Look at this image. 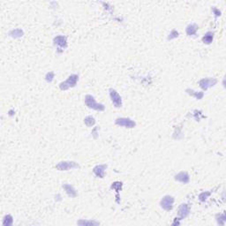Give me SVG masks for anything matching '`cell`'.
<instances>
[{
  "mask_svg": "<svg viewBox=\"0 0 226 226\" xmlns=\"http://www.w3.org/2000/svg\"><path fill=\"white\" fill-rule=\"evenodd\" d=\"M85 103H86L87 106L88 107V108L93 109V110H95L103 111V110H104V109H105L103 104H97V103L95 102L94 98L92 95H90V94L86 95V97H85Z\"/></svg>",
  "mask_w": 226,
  "mask_h": 226,
  "instance_id": "6da1fadb",
  "label": "cell"
},
{
  "mask_svg": "<svg viewBox=\"0 0 226 226\" xmlns=\"http://www.w3.org/2000/svg\"><path fill=\"white\" fill-rule=\"evenodd\" d=\"M78 80H79V76L78 75L72 74L71 76L68 77V79L66 81H64V82H62L60 84V88L62 90H67V89L70 88H73V87H74L76 85Z\"/></svg>",
  "mask_w": 226,
  "mask_h": 226,
  "instance_id": "7a4b0ae2",
  "label": "cell"
},
{
  "mask_svg": "<svg viewBox=\"0 0 226 226\" xmlns=\"http://www.w3.org/2000/svg\"><path fill=\"white\" fill-rule=\"evenodd\" d=\"M79 164L75 162H61L58 164H57L56 168L59 171H68L71 169L79 168Z\"/></svg>",
  "mask_w": 226,
  "mask_h": 226,
  "instance_id": "3957f363",
  "label": "cell"
},
{
  "mask_svg": "<svg viewBox=\"0 0 226 226\" xmlns=\"http://www.w3.org/2000/svg\"><path fill=\"white\" fill-rule=\"evenodd\" d=\"M173 202H174V198L172 196L166 195L161 200V206L163 209L169 211V210H172V209Z\"/></svg>",
  "mask_w": 226,
  "mask_h": 226,
  "instance_id": "277c9868",
  "label": "cell"
},
{
  "mask_svg": "<svg viewBox=\"0 0 226 226\" xmlns=\"http://www.w3.org/2000/svg\"><path fill=\"white\" fill-rule=\"evenodd\" d=\"M217 83V80L214 78H207V79H202L200 80L199 84L200 87L203 89V90H207L208 88H211L213 86H215Z\"/></svg>",
  "mask_w": 226,
  "mask_h": 226,
  "instance_id": "5b68a950",
  "label": "cell"
},
{
  "mask_svg": "<svg viewBox=\"0 0 226 226\" xmlns=\"http://www.w3.org/2000/svg\"><path fill=\"white\" fill-rule=\"evenodd\" d=\"M110 98H111V101L114 104V106L117 107V108H119V107L122 106V99H121V96H120L119 93L114 90V89H110Z\"/></svg>",
  "mask_w": 226,
  "mask_h": 226,
  "instance_id": "8992f818",
  "label": "cell"
},
{
  "mask_svg": "<svg viewBox=\"0 0 226 226\" xmlns=\"http://www.w3.org/2000/svg\"><path fill=\"white\" fill-rule=\"evenodd\" d=\"M118 125L120 126H125L127 128H133L135 126V122H133V120L130 119H126V118H121L118 119L115 122Z\"/></svg>",
  "mask_w": 226,
  "mask_h": 226,
  "instance_id": "52a82bcc",
  "label": "cell"
},
{
  "mask_svg": "<svg viewBox=\"0 0 226 226\" xmlns=\"http://www.w3.org/2000/svg\"><path fill=\"white\" fill-rule=\"evenodd\" d=\"M190 214V208L187 204H182L180 205V207L178 208V215H179V219H183L186 218V216Z\"/></svg>",
  "mask_w": 226,
  "mask_h": 226,
  "instance_id": "ba28073f",
  "label": "cell"
},
{
  "mask_svg": "<svg viewBox=\"0 0 226 226\" xmlns=\"http://www.w3.org/2000/svg\"><path fill=\"white\" fill-rule=\"evenodd\" d=\"M106 164H101V165H96L93 169V172L97 176L98 178H104V172L106 170Z\"/></svg>",
  "mask_w": 226,
  "mask_h": 226,
  "instance_id": "9c48e42d",
  "label": "cell"
},
{
  "mask_svg": "<svg viewBox=\"0 0 226 226\" xmlns=\"http://www.w3.org/2000/svg\"><path fill=\"white\" fill-rule=\"evenodd\" d=\"M175 179L178 180V181H179V182H181V183L186 184V183L189 182L190 178H189L188 173L185 172H179L178 174H177L175 176Z\"/></svg>",
  "mask_w": 226,
  "mask_h": 226,
  "instance_id": "30bf717a",
  "label": "cell"
},
{
  "mask_svg": "<svg viewBox=\"0 0 226 226\" xmlns=\"http://www.w3.org/2000/svg\"><path fill=\"white\" fill-rule=\"evenodd\" d=\"M54 42L57 46H59L61 48H65V47H67V37L63 36H57V37L54 38Z\"/></svg>",
  "mask_w": 226,
  "mask_h": 226,
  "instance_id": "8fae6325",
  "label": "cell"
},
{
  "mask_svg": "<svg viewBox=\"0 0 226 226\" xmlns=\"http://www.w3.org/2000/svg\"><path fill=\"white\" fill-rule=\"evenodd\" d=\"M63 188L65 189V191L67 192V193L70 197H75L77 195V193H76L75 189L71 185L65 184V185H63Z\"/></svg>",
  "mask_w": 226,
  "mask_h": 226,
  "instance_id": "7c38bea8",
  "label": "cell"
},
{
  "mask_svg": "<svg viewBox=\"0 0 226 226\" xmlns=\"http://www.w3.org/2000/svg\"><path fill=\"white\" fill-rule=\"evenodd\" d=\"M198 30V26L196 24H190L186 27V34L188 36H193L195 35Z\"/></svg>",
  "mask_w": 226,
  "mask_h": 226,
  "instance_id": "4fadbf2b",
  "label": "cell"
},
{
  "mask_svg": "<svg viewBox=\"0 0 226 226\" xmlns=\"http://www.w3.org/2000/svg\"><path fill=\"white\" fill-rule=\"evenodd\" d=\"M9 35H10L12 37H14V38H20V37H21V36L24 35V33H23V31H22L21 29L16 28V29L12 30V31L9 33Z\"/></svg>",
  "mask_w": 226,
  "mask_h": 226,
  "instance_id": "5bb4252c",
  "label": "cell"
},
{
  "mask_svg": "<svg viewBox=\"0 0 226 226\" xmlns=\"http://www.w3.org/2000/svg\"><path fill=\"white\" fill-rule=\"evenodd\" d=\"M213 37H214V34H213L212 32H208V33L202 37V42H203L204 43L209 44V43L212 42Z\"/></svg>",
  "mask_w": 226,
  "mask_h": 226,
  "instance_id": "9a60e30c",
  "label": "cell"
},
{
  "mask_svg": "<svg viewBox=\"0 0 226 226\" xmlns=\"http://www.w3.org/2000/svg\"><path fill=\"white\" fill-rule=\"evenodd\" d=\"M186 92L194 96L196 99H202V97L204 96V93L203 92H196V91H193V90H191V89H186Z\"/></svg>",
  "mask_w": 226,
  "mask_h": 226,
  "instance_id": "2e32d148",
  "label": "cell"
},
{
  "mask_svg": "<svg viewBox=\"0 0 226 226\" xmlns=\"http://www.w3.org/2000/svg\"><path fill=\"white\" fill-rule=\"evenodd\" d=\"M13 222H14V219H13V216L10 215H7L5 216L4 218V221H3V225L5 226H9L13 224Z\"/></svg>",
  "mask_w": 226,
  "mask_h": 226,
  "instance_id": "e0dca14e",
  "label": "cell"
},
{
  "mask_svg": "<svg viewBox=\"0 0 226 226\" xmlns=\"http://www.w3.org/2000/svg\"><path fill=\"white\" fill-rule=\"evenodd\" d=\"M80 225H98L99 223L94 221H86V220H80L77 223Z\"/></svg>",
  "mask_w": 226,
  "mask_h": 226,
  "instance_id": "ac0fdd59",
  "label": "cell"
},
{
  "mask_svg": "<svg viewBox=\"0 0 226 226\" xmlns=\"http://www.w3.org/2000/svg\"><path fill=\"white\" fill-rule=\"evenodd\" d=\"M84 123L86 124V125H87V126L91 127L92 125H94L95 120H94V119L92 116H88V117H87V118L84 119Z\"/></svg>",
  "mask_w": 226,
  "mask_h": 226,
  "instance_id": "d6986e66",
  "label": "cell"
},
{
  "mask_svg": "<svg viewBox=\"0 0 226 226\" xmlns=\"http://www.w3.org/2000/svg\"><path fill=\"white\" fill-rule=\"evenodd\" d=\"M210 195V193L209 192H203L201 193L199 195V199L200 201H205L206 200L208 199V197Z\"/></svg>",
  "mask_w": 226,
  "mask_h": 226,
  "instance_id": "ffe728a7",
  "label": "cell"
},
{
  "mask_svg": "<svg viewBox=\"0 0 226 226\" xmlns=\"http://www.w3.org/2000/svg\"><path fill=\"white\" fill-rule=\"evenodd\" d=\"M225 220V215H224V214H221V215H219V217L217 218V223H218L219 224H221V225H224Z\"/></svg>",
  "mask_w": 226,
  "mask_h": 226,
  "instance_id": "44dd1931",
  "label": "cell"
},
{
  "mask_svg": "<svg viewBox=\"0 0 226 226\" xmlns=\"http://www.w3.org/2000/svg\"><path fill=\"white\" fill-rule=\"evenodd\" d=\"M178 36V32L177 30H172L168 37V40H172L174 38H177Z\"/></svg>",
  "mask_w": 226,
  "mask_h": 226,
  "instance_id": "7402d4cb",
  "label": "cell"
},
{
  "mask_svg": "<svg viewBox=\"0 0 226 226\" xmlns=\"http://www.w3.org/2000/svg\"><path fill=\"white\" fill-rule=\"evenodd\" d=\"M46 80L48 81V82H51L52 80H53L54 78V73L53 72H50V73H48L47 74H46Z\"/></svg>",
  "mask_w": 226,
  "mask_h": 226,
  "instance_id": "603a6c76",
  "label": "cell"
},
{
  "mask_svg": "<svg viewBox=\"0 0 226 226\" xmlns=\"http://www.w3.org/2000/svg\"><path fill=\"white\" fill-rule=\"evenodd\" d=\"M213 12L215 13V16H220L221 15V12L219 10H217L216 8H213Z\"/></svg>",
  "mask_w": 226,
  "mask_h": 226,
  "instance_id": "cb8c5ba5",
  "label": "cell"
}]
</instances>
